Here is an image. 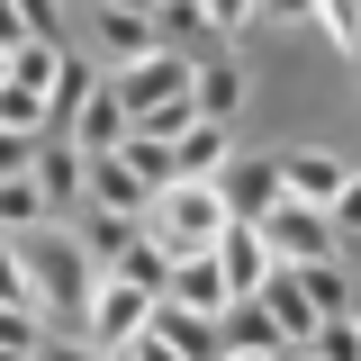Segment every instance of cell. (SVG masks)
<instances>
[{
  "instance_id": "obj_23",
  "label": "cell",
  "mask_w": 361,
  "mask_h": 361,
  "mask_svg": "<svg viewBox=\"0 0 361 361\" xmlns=\"http://www.w3.org/2000/svg\"><path fill=\"white\" fill-rule=\"evenodd\" d=\"M145 18H154V45H172V54H190V37H199V0H154Z\"/></svg>"
},
{
  "instance_id": "obj_28",
  "label": "cell",
  "mask_w": 361,
  "mask_h": 361,
  "mask_svg": "<svg viewBox=\"0 0 361 361\" xmlns=\"http://www.w3.org/2000/svg\"><path fill=\"white\" fill-rule=\"evenodd\" d=\"M325 226L334 235H361V172H343V190L325 199Z\"/></svg>"
},
{
  "instance_id": "obj_2",
  "label": "cell",
  "mask_w": 361,
  "mask_h": 361,
  "mask_svg": "<svg viewBox=\"0 0 361 361\" xmlns=\"http://www.w3.org/2000/svg\"><path fill=\"white\" fill-rule=\"evenodd\" d=\"M145 235L172 253V262H190V253H208L226 235V199H217V180H172L154 208H145Z\"/></svg>"
},
{
  "instance_id": "obj_5",
  "label": "cell",
  "mask_w": 361,
  "mask_h": 361,
  "mask_svg": "<svg viewBox=\"0 0 361 361\" xmlns=\"http://www.w3.org/2000/svg\"><path fill=\"white\" fill-rule=\"evenodd\" d=\"M145 316H154V298L99 271V298H90V316H82V325H90V343H99V353H127L135 334H145Z\"/></svg>"
},
{
  "instance_id": "obj_20",
  "label": "cell",
  "mask_w": 361,
  "mask_h": 361,
  "mask_svg": "<svg viewBox=\"0 0 361 361\" xmlns=\"http://www.w3.org/2000/svg\"><path fill=\"white\" fill-rule=\"evenodd\" d=\"M90 90H99V63H73V54H63V63H54V90H45V127L73 135V118H82Z\"/></svg>"
},
{
  "instance_id": "obj_40",
  "label": "cell",
  "mask_w": 361,
  "mask_h": 361,
  "mask_svg": "<svg viewBox=\"0 0 361 361\" xmlns=\"http://www.w3.org/2000/svg\"><path fill=\"white\" fill-rule=\"evenodd\" d=\"M226 361H271V353H226Z\"/></svg>"
},
{
  "instance_id": "obj_35",
  "label": "cell",
  "mask_w": 361,
  "mask_h": 361,
  "mask_svg": "<svg viewBox=\"0 0 361 361\" xmlns=\"http://www.w3.org/2000/svg\"><path fill=\"white\" fill-rule=\"evenodd\" d=\"M253 9H262V18H289V27H298V18H316V0H253Z\"/></svg>"
},
{
  "instance_id": "obj_38",
  "label": "cell",
  "mask_w": 361,
  "mask_h": 361,
  "mask_svg": "<svg viewBox=\"0 0 361 361\" xmlns=\"http://www.w3.org/2000/svg\"><path fill=\"white\" fill-rule=\"evenodd\" d=\"M99 9H145V0H99Z\"/></svg>"
},
{
  "instance_id": "obj_11",
  "label": "cell",
  "mask_w": 361,
  "mask_h": 361,
  "mask_svg": "<svg viewBox=\"0 0 361 361\" xmlns=\"http://www.w3.org/2000/svg\"><path fill=\"white\" fill-rule=\"evenodd\" d=\"M253 298H262V316L280 325V343H307V334H316V307H307V289H298V271H289V262H271Z\"/></svg>"
},
{
  "instance_id": "obj_24",
  "label": "cell",
  "mask_w": 361,
  "mask_h": 361,
  "mask_svg": "<svg viewBox=\"0 0 361 361\" xmlns=\"http://www.w3.org/2000/svg\"><path fill=\"white\" fill-rule=\"evenodd\" d=\"M127 244H135V217H99V226H90V235H82V253H90V262H99V271L118 262Z\"/></svg>"
},
{
  "instance_id": "obj_16",
  "label": "cell",
  "mask_w": 361,
  "mask_h": 361,
  "mask_svg": "<svg viewBox=\"0 0 361 361\" xmlns=\"http://www.w3.org/2000/svg\"><path fill=\"white\" fill-rule=\"evenodd\" d=\"M190 109H199L208 127H226V118L244 109V73H235V63H190Z\"/></svg>"
},
{
  "instance_id": "obj_43",
  "label": "cell",
  "mask_w": 361,
  "mask_h": 361,
  "mask_svg": "<svg viewBox=\"0 0 361 361\" xmlns=\"http://www.w3.org/2000/svg\"><path fill=\"white\" fill-rule=\"evenodd\" d=\"M145 9H154V0H145Z\"/></svg>"
},
{
  "instance_id": "obj_41",
  "label": "cell",
  "mask_w": 361,
  "mask_h": 361,
  "mask_svg": "<svg viewBox=\"0 0 361 361\" xmlns=\"http://www.w3.org/2000/svg\"><path fill=\"white\" fill-rule=\"evenodd\" d=\"M0 82H9V54H0Z\"/></svg>"
},
{
  "instance_id": "obj_27",
  "label": "cell",
  "mask_w": 361,
  "mask_h": 361,
  "mask_svg": "<svg viewBox=\"0 0 361 361\" xmlns=\"http://www.w3.org/2000/svg\"><path fill=\"white\" fill-rule=\"evenodd\" d=\"M0 353L37 361V307H0Z\"/></svg>"
},
{
  "instance_id": "obj_12",
  "label": "cell",
  "mask_w": 361,
  "mask_h": 361,
  "mask_svg": "<svg viewBox=\"0 0 361 361\" xmlns=\"http://www.w3.org/2000/svg\"><path fill=\"white\" fill-rule=\"evenodd\" d=\"M226 163H235V135L208 127V118H190V127L172 135V180H217Z\"/></svg>"
},
{
  "instance_id": "obj_29",
  "label": "cell",
  "mask_w": 361,
  "mask_h": 361,
  "mask_svg": "<svg viewBox=\"0 0 361 361\" xmlns=\"http://www.w3.org/2000/svg\"><path fill=\"white\" fill-rule=\"evenodd\" d=\"M27 172H37V135L0 127V180H27Z\"/></svg>"
},
{
  "instance_id": "obj_37",
  "label": "cell",
  "mask_w": 361,
  "mask_h": 361,
  "mask_svg": "<svg viewBox=\"0 0 361 361\" xmlns=\"http://www.w3.org/2000/svg\"><path fill=\"white\" fill-rule=\"evenodd\" d=\"M37 361H99V353H82V343H37Z\"/></svg>"
},
{
  "instance_id": "obj_33",
  "label": "cell",
  "mask_w": 361,
  "mask_h": 361,
  "mask_svg": "<svg viewBox=\"0 0 361 361\" xmlns=\"http://www.w3.org/2000/svg\"><path fill=\"white\" fill-rule=\"evenodd\" d=\"M18 18H27V37L54 45V0H18Z\"/></svg>"
},
{
  "instance_id": "obj_3",
  "label": "cell",
  "mask_w": 361,
  "mask_h": 361,
  "mask_svg": "<svg viewBox=\"0 0 361 361\" xmlns=\"http://www.w3.org/2000/svg\"><path fill=\"white\" fill-rule=\"evenodd\" d=\"M253 235H262V253H271V262H289V271L334 262V244H343V235L325 226V208H298V199H280V208H271Z\"/></svg>"
},
{
  "instance_id": "obj_19",
  "label": "cell",
  "mask_w": 361,
  "mask_h": 361,
  "mask_svg": "<svg viewBox=\"0 0 361 361\" xmlns=\"http://www.w3.org/2000/svg\"><path fill=\"white\" fill-rule=\"evenodd\" d=\"M109 280H127V289H145V298H163V289H172V253H163V244L135 226V244L109 262Z\"/></svg>"
},
{
  "instance_id": "obj_30",
  "label": "cell",
  "mask_w": 361,
  "mask_h": 361,
  "mask_svg": "<svg viewBox=\"0 0 361 361\" xmlns=\"http://www.w3.org/2000/svg\"><path fill=\"white\" fill-rule=\"evenodd\" d=\"M316 9H325L334 45H343V54H361V0H316Z\"/></svg>"
},
{
  "instance_id": "obj_39",
  "label": "cell",
  "mask_w": 361,
  "mask_h": 361,
  "mask_svg": "<svg viewBox=\"0 0 361 361\" xmlns=\"http://www.w3.org/2000/svg\"><path fill=\"white\" fill-rule=\"evenodd\" d=\"M353 334H361V289H353Z\"/></svg>"
},
{
  "instance_id": "obj_17",
  "label": "cell",
  "mask_w": 361,
  "mask_h": 361,
  "mask_svg": "<svg viewBox=\"0 0 361 361\" xmlns=\"http://www.w3.org/2000/svg\"><path fill=\"white\" fill-rule=\"evenodd\" d=\"M217 343L226 353H280V325L262 316V298H226L217 307Z\"/></svg>"
},
{
  "instance_id": "obj_32",
  "label": "cell",
  "mask_w": 361,
  "mask_h": 361,
  "mask_svg": "<svg viewBox=\"0 0 361 361\" xmlns=\"http://www.w3.org/2000/svg\"><path fill=\"white\" fill-rule=\"evenodd\" d=\"M199 27H226V37L253 27V0H199Z\"/></svg>"
},
{
  "instance_id": "obj_36",
  "label": "cell",
  "mask_w": 361,
  "mask_h": 361,
  "mask_svg": "<svg viewBox=\"0 0 361 361\" xmlns=\"http://www.w3.org/2000/svg\"><path fill=\"white\" fill-rule=\"evenodd\" d=\"M118 361H180V353H172V343H154V334H135V343H127Z\"/></svg>"
},
{
  "instance_id": "obj_26",
  "label": "cell",
  "mask_w": 361,
  "mask_h": 361,
  "mask_svg": "<svg viewBox=\"0 0 361 361\" xmlns=\"http://www.w3.org/2000/svg\"><path fill=\"white\" fill-rule=\"evenodd\" d=\"M0 217H9V226H37V217H54V208L37 199V180H0Z\"/></svg>"
},
{
  "instance_id": "obj_13",
  "label": "cell",
  "mask_w": 361,
  "mask_h": 361,
  "mask_svg": "<svg viewBox=\"0 0 361 361\" xmlns=\"http://www.w3.org/2000/svg\"><path fill=\"white\" fill-rule=\"evenodd\" d=\"M271 163H280V199H298V208H325L343 190V163L334 154H271Z\"/></svg>"
},
{
  "instance_id": "obj_42",
  "label": "cell",
  "mask_w": 361,
  "mask_h": 361,
  "mask_svg": "<svg viewBox=\"0 0 361 361\" xmlns=\"http://www.w3.org/2000/svg\"><path fill=\"white\" fill-rule=\"evenodd\" d=\"M0 361H18V353H0Z\"/></svg>"
},
{
  "instance_id": "obj_8",
  "label": "cell",
  "mask_w": 361,
  "mask_h": 361,
  "mask_svg": "<svg viewBox=\"0 0 361 361\" xmlns=\"http://www.w3.org/2000/svg\"><path fill=\"white\" fill-rule=\"evenodd\" d=\"M145 334H154V343H172L180 361H226V343H217V316H190V307H172V298H154Z\"/></svg>"
},
{
  "instance_id": "obj_4",
  "label": "cell",
  "mask_w": 361,
  "mask_h": 361,
  "mask_svg": "<svg viewBox=\"0 0 361 361\" xmlns=\"http://www.w3.org/2000/svg\"><path fill=\"white\" fill-rule=\"evenodd\" d=\"M109 90H118V109H127V127H135L145 109H172V99H190V54H172V45H154L145 63H127V73H109Z\"/></svg>"
},
{
  "instance_id": "obj_1",
  "label": "cell",
  "mask_w": 361,
  "mask_h": 361,
  "mask_svg": "<svg viewBox=\"0 0 361 361\" xmlns=\"http://www.w3.org/2000/svg\"><path fill=\"white\" fill-rule=\"evenodd\" d=\"M18 271H27V298H37V316H90V298H99V262H90L73 235H54V226H18Z\"/></svg>"
},
{
  "instance_id": "obj_7",
  "label": "cell",
  "mask_w": 361,
  "mask_h": 361,
  "mask_svg": "<svg viewBox=\"0 0 361 361\" xmlns=\"http://www.w3.org/2000/svg\"><path fill=\"white\" fill-rule=\"evenodd\" d=\"M217 199L235 226H262L271 208H280V163H226L217 172Z\"/></svg>"
},
{
  "instance_id": "obj_21",
  "label": "cell",
  "mask_w": 361,
  "mask_h": 361,
  "mask_svg": "<svg viewBox=\"0 0 361 361\" xmlns=\"http://www.w3.org/2000/svg\"><path fill=\"white\" fill-rule=\"evenodd\" d=\"M298 289H307L316 325H325V316H353V280H343V262H307V271H298Z\"/></svg>"
},
{
  "instance_id": "obj_31",
  "label": "cell",
  "mask_w": 361,
  "mask_h": 361,
  "mask_svg": "<svg viewBox=\"0 0 361 361\" xmlns=\"http://www.w3.org/2000/svg\"><path fill=\"white\" fill-rule=\"evenodd\" d=\"M0 307H37V298H27V271L9 253V235H0Z\"/></svg>"
},
{
  "instance_id": "obj_10",
  "label": "cell",
  "mask_w": 361,
  "mask_h": 361,
  "mask_svg": "<svg viewBox=\"0 0 361 361\" xmlns=\"http://www.w3.org/2000/svg\"><path fill=\"white\" fill-rule=\"evenodd\" d=\"M208 253H217V280H226V298H253V289H262V271H271L262 235H253V226H235V217H226V235L208 244Z\"/></svg>"
},
{
  "instance_id": "obj_15",
  "label": "cell",
  "mask_w": 361,
  "mask_h": 361,
  "mask_svg": "<svg viewBox=\"0 0 361 361\" xmlns=\"http://www.w3.org/2000/svg\"><path fill=\"white\" fill-rule=\"evenodd\" d=\"M99 54H109V73H127L154 54V18L145 9H99Z\"/></svg>"
},
{
  "instance_id": "obj_34",
  "label": "cell",
  "mask_w": 361,
  "mask_h": 361,
  "mask_svg": "<svg viewBox=\"0 0 361 361\" xmlns=\"http://www.w3.org/2000/svg\"><path fill=\"white\" fill-rule=\"evenodd\" d=\"M9 45H27V18H18V0H0V54Z\"/></svg>"
},
{
  "instance_id": "obj_22",
  "label": "cell",
  "mask_w": 361,
  "mask_h": 361,
  "mask_svg": "<svg viewBox=\"0 0 361 361\" xmlns=\"http://www.w3.org/2000/svg\"><path fill=\"white\" fill-rule=\"evenodd\" d=\"M54 63H63V45H37V37H27V45H9V82H18V90H37V99L54 90Z\"/></svg>"
},
{
  "instance_id": "obj_25",
  "label": "cell",
  "mask_w": 361,
  "mask_h": 361,
  "mask_svg": "<svg viewBox=\"0 0 361 361\" xmlns=\"http://www.w3.org/2000/svg\"><path fill=\"white\" fill-rule=\"evenodd\" d=\"M307 353H316V361H361V334H353V316H325V325L307 334Z\"/></svg>"
},
{
  "instance_id": "obj_6",
  "label": "cell",
  "mask_w": 361,
  "mask_h": 361,
  "mask_svg": "<svg viewBox=\"0 0 361 361\" xmlns=\"http://www.w3.org/2000/svg\"><path fill=\"white\" fill-rule=\"evenodd\" d=\"M82 199H90V217H135V226L154 208V190H145L118 154H82Z\"/></svg>"
},
{
  "instance_id": "obj_18",
  "label": "cell",
  "mask_w": 361,
  "mask_h": 361,
  "mask_svg": "<svg viewBox=\"0 0 361 361\" xmlns=\"http://www.w3.org/2000/svg\"><path fill=\"white\" fill-rule=\"evenodd\" d=\"M172 307H190V316H217L226 307V280H217V253H190V262H172V289H163Z\"/></svg>"
},
{
  "instance_id": "obj_14",
  "label": "cell",
  "mask_w": 361,
  "mask_h": 361,
  "mask_svg": "<svg viewBox=\"0 0 361 361\" xmlns=\"http://www.w3.org/2000/svg\"><path fill=\"white\" fill-rule=\"evenodd\" d=\"M127 109H118V90H109V73H99V90H90L82 99V118H73V145H82V154H118V145H127Z\"/></svg>"
},
{
  "instance_id": "obj_9",
  "label": "cell",
  "mask_w": 361,
  "mask_h": 361,
  "mask_svg": "<svg viewBox=\"0 0 361 361\" xmlns=\"http://www.w3.org/2000/svg\"><path fill=\"white\" fill-rule=\"evenodd\" d=\"M37 199L54 208V217H73L82 208V145H54V135H37Z\"/></svg>"
}]
</instances>
